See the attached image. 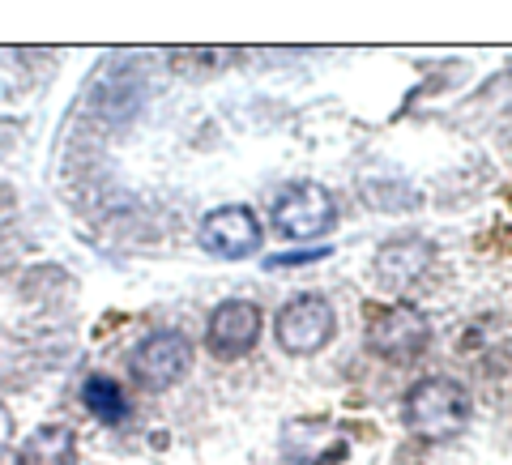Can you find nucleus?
Here are the masks:
<instances>
[{"mask_svg":"<svg viewBox=\"0 0 512 465\" xmlns=\"http://www.w3.org/2000/svg\"><path fill=\"white\" fill-rule=\"evenodd\" d=\"M188 372H192V342L180 329H154L128 355V376L146 393H167Z\"/></svg>","mask_w":512,"mask_h":465,"instance_id":"20e7f679","label":"nucleus"},{"mask_svg":"<svg viewBox=\"0 0 512 465\" xmlns=\"http://www.w3.org/2000/svg\"><path fill=\"white\" fill-rule=\"evenodd\" d=\"M431 346V320L406 299L367 308V350L384 363H414Z\"/></svg>","mask_w":512,"mask_h":465,"instance_id":"f03ea898","label":"nucleus"},{"mask_svg":"<svg viewBox=\"0 0 512 465\" xmlns=\"http://www.w3.org/2000/svg\"><path fill=\"white\" fill-rule=\"evenodd\" d=\"M82 402H86V410L94 414V419L107 423V427H120V423L128 419V393L120 389V380H111V376H103V372L86 376Z\"/></svg>","mask_w":512,"mask_h":465,"instance_id":"9d476101","label":"nucleus"},{"mask_svg":"<svg viewBox=\"0 0 512 465\" xmlns=\"http://www.w3.org/2000/svg\"><path fill=\"white\" fill-rule=\"evenodd\" d=\"M431 265H436V244L423 235H402V239H389V244L376 252L372 282L384 295H406L431 274Z\"/></svg>","mask_w":512,"mask_h":465,"instance_id":"6e6552de","label":"nucleus"},{"mask_svg":"<svg viewBox=\"0 0 512 465\" xmlns=\"http://www.w3.org/2000/svg\"><path fill=\"white\" fill-rule=\"evenodd\" d=\"M470 389L453 376H423L419 384H410L406 402H402V419L410 427V436H419L427 444H448L470 427Z\"/></svg>","mask_w":512,"mask_h":465,"instance_id":"f257e3e1","label":"nucleus"},{"mask_svg":"<svg viewBox=\"0 0 512 465\" xmlns=\"http://www.w3.org/2000/svg\"><path fill=\"white\" fill-rule=\"evenodd\" d=\"M333 333H338V312H333V303L316 291L291 295L274 316V338L286 355H295V359L320 355V350L333 342Z\"/></svg>","mask_w":512,"mask_h":465,"instance_id":"7ed1b4c3","label":"nucleus"},{"mask_svg":"<svg viewBox=\"0 0 512 465\" xmlns=\"http://www.w3.org/2000/svg\"><path fill=\"white\" fill-rule=\"evenodd\" d=\"M329 248H303V252H278V256H265V269L274 274V269H299V265H316L325 261Z\"/></svg>","mask_w":512,"mask_h":465,"instance_id":"9b49d317","label":"nucleus"},{"mask_svg":"<svg viewBox=\"0 0 512 465\" xmlns=\"http://www.w3.org/2000/svg\"><path fill=\"white\" fill-rule=\"evenodd\" d=\"M77 461V431L64 423L35 427L18 448V465H73Z\"/></svg>","mask_w":512,"mask_h":465,"instance_id":"1a4fd4ad","label":"nucleus"},{"mask_svg":"<svg viewBox=\"0 0 512 465\" xmlns=\"http://www.w3.org/2000/svg\"><path fill=\"white\" fill-rule=\"evenodd\" d=\"M265 227L256 218L252 205H222V210L205 214L201 231H197V244L214 256V261H244L261 248Z\"/></svg>","mask_w":512,"mask_h":465,"instance_id":"0eeeda50","label":"nucleus"},{"mask_svg":"<svg viewBox=\"0 0 512 465\" xmlns=\"http://www.w3.org/2000/svg\"><path fill=\"white\" fill-rule=\"evenodd\" d=\"M274 231L282 239H320L338 227V201H333V192L325 184H312V180H299L291 188H282L274 197Z\"/></svg>","mask_w":512,"mask_h":465,"instance_id":"39448f33","label":"nucleus"},{"mask_svg":"<svg viewBox=\"0 0 512 465\" xmlns=\"http://www.w3.org/2000/svg\"><path fill=\"white\" fill-rule=\"evenodd\" d=\"M265 316L252 299H222L205 320V350L222 363H235L256 350Z\"/></svg>","mask_w":512,"mask_h":465,"instance_id":"423d86ee","label":"nucleus"},{"mask_svg":"<svg viewBox=\"0 0 512 465\" xmlns=\"http://www.w3.org/2000/svg\"><path fill=\"white\" fill-rule=\"evenodd\" d=\"M9 448H13V410L0 402V457H5Z\"/></svg>","mask_w":512,"mask_h":465,"instance_id":"f8f14e48","label":"nucleus"}]
</instances>
